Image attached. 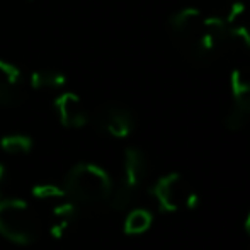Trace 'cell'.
I'll return each instance as SVG.
<instances>
[{"label":"cell","instance_id":"15","mask_svg":"<svg viewBox=\"0 0 250 250\" xmlns=\"http://www.w3.org/2000/svg\"><path fill=\"white\" fill-rule=\"evenodd\" d=\"M135 198H136V189L129 188V186H126L125 182L121 181L119 184L112 186V191H111V196H109L107 203L111 204L112 209L126 211L135 203Z\"/></svg>","mask_w":250,"mask_h":250},{"label":"cell","instance_id":"2","mask_svg":"<svg viewBox=\"0 0 250 250\" xmlns=\"http://www.w3.org/2000/svg\"><path fill=\"white\" fill-rule=\"evenodd\" d=\"M0 235L19 245H31L36 240L40 220L27 201L19 198L0 201Z\"/></svg>","mask_w":250,"mask_h":250},{"label":"cell","instance_id":"13","mask_svg":"<svg viewBox=\"0 0 250 250\" xmlns=\"http://www.w3.org/2000/svg\"><path fill=\"white\" fill-rule=\"evenodd\" d=\"M153 223V216L148 209H142L136 208L128 213L125 220V231L128 235H142L151 227Z\"/></svg>","mask_w":250,"mask_h":250},{"label":"cell","instance_id":"12","mask_svg":"<svg viewBox=\"0 0 250 250\" xmlns=\"http://www.w3.org/2000/svg\"><path fill=\"white\" fill-rule=\"evenodd\" d=\"M66 82V77L62 72H56V70H34L29 77V83L33 89L38 90H46V89H60Z\"/></svg>","mask_w":250,"mask_h":250},{"label":"cell","instance_id":"19","mask_svg":"<svg viewBox=\"0 0 250 250\" xmlns=\"http://www.w3.org/2000/svg\"><path fill=\"white\" fill-rule=\"evenodd\" d=\"M244 12H245V3L244 2H233L230 5V9L227 10V16H223V17H225V21H227L228 26H233V24L240 19Z\"/></svg>","mask_w":250,"mask_h":250},{"label":"cell","instance_id":"8","mask_svg":"<svg viewBox=\"0 0 250 250\" xmlns=\"http://www.w3.org/2000/svg\"><path fill=\"white\" fill-rule=\"evenodd\" d=\"M146 177V158L143 155V151L140 148H131L126 150L125 153V172H123V179L126 186L136 189L142 186L143 179Z\"/></svg>","mask_w":250,"mask_h":250},{"label":"cell","instance_id":"11","mask_svg":"<svg viewBox=\"0 0 250 250\" xmlns=\"http://www.w3.org/2000/svg\"><path fill=\"white\" fill-rule=\"evenodd\" d=\"M201 22H203V16L196 7H184L172 14L168 19L172 31L177 34H186V36H192L199 29Z\"/></svg>","mask_w":250,"mask_h":250},{"label":"cell","instance_id":"22","mask_svg":"<svg viewBox=\"0 0 250 250\" xmlns=\"http://www.w3.org/2000/svg\"><path fill=\"white\" fill-rule=\"evenodd\" d=\"M244 228H245V233L250 237V209L247 213V216H245V221H244Z\"/></svg>","mask_w":250,"mask_h":250},{"label":"cell","instance_id":"16","mask_svg":"<svg viewBox=\"0 0 250 250\" xmlns=\"http://www.w3.org/2000/svg\"><path fill=\"white\" fill-rule=\"evenodd\" d=\"M34 198L43 199V201H60L65 198V191L63 188H56L55 184H38L33 188Z\"/></svg>","mask_w":250,"mask_h":250},{"label":"cell","instance_id":"10","mask_svg":"<svg viewBox=\"0 0 250 250\" xmlns=\"http://www.w3.org/2000/svg\"><path fill=\"white\" fill-rule=\"evenodd\" d=\"M230 89L235 107L250 112V70L233 68L230 73Z\"/></svg>","mask_w":250,"mask_h":250},{"label":"cell","instance_id":"6","mask_svg":"<svg viewBox=\"0 0 250 250\" xmlns=\"http://www.w3.org/2000/svg\"><path fill=\"white\" fill-rule=\"evenodd\" d=\"M96 125L102 133L112 136V138H126L133 131L131 114L118 105L102 107L96 114Z\"/></svg>","mask_w":250,"mask_h":250},{"label":"cell","instance_id":"9","mask_svg":"<svg viewBox=\"0 0 250 250\" xmlns=\"http://www.w3.org/2000/svg\"><path fill=\"white\" fill-rule=\"evenodd\" d=\"M77 218V204L72 201H56L50 213V233L55 238H62Z\"/></svg>","mask_w":250,"mask_h":250},{"label":"cell","instance_id":"5","mask_svg":"<svg viewBox=\"0 0 250 250\" xmlns=\"http://www.w3.org/2000/svg\"><path fill=\"white\" fill-rule=\"evenodd\" d=\"M26 97V79L16 65L0 60V105L12 107Z\"/></svg>","mask_w":250,"mask_h":250},{"label":"cell","instance_id":"17","mask_svg":"<svg viewBox=\"0 0 250 250\" xmlns=\"http://www.w3.org/2000/svg\"><path fill=\"white\" fill-rule=\"evenodd\" d=\"M245 125H247V112L233 105V109H230V112L225 116V126L230 131H240L245 128Z\"/></svg>","mask_w":250,"mask_h":250},{"label":"cell","instance_id":"4","mask_svg":"<svg viewBox=\"0 0 250 250\" xmlns=\"http://www.w3.org/2000/svg\"><path fill=\"white\" fill-rule=\"evenodd\" d=\"M230 26L227 24L225 17L221 16H208L203 17L199 29L192 36L194 51L199 55H209L221 46L227 40H230Z\"/></svg>","mask_w":250,"mask_h":250},{"label":"cell","instance_id":"7","mask_svg":"<svg viewBox=\"0 0 250 250\" xmlns=\"http://www.w3.org/2000/svg\"><path fill=\"white\" fill-rule=\"evenodd\" d=\"M58 119L65 128H83L89 123V112L77 94L62 92L53 102Z\"/></svg>","mask_w":250,"mask_h":250},{"label":"cell","instance_id":"20","mask_svg":"<svg viewBox=\"0 0 250 250\" xmlns=\"http://www.w3.org/2000/svg\"><path fill=\"white\" fill-rule=\"evenodd\" d=\"M7 189H9V172L3 164H0V201L7 199Z\"/></svg>","mask_w":250,"mask_h":250},{"label":"cell","instance_id":"21","mask_svg":"<svg viewBox=\"0 0 250 250\" xmlns=\"http://www.w3.org/2000/svg\"><path fill=\"white\" fill-rule=\"evenodd\" d=\"M198 204H199V196L196 194L194 191H191L188 196V199H186V208H188V209H196Z\"/></svg>","mask_w":250,"mask_h":250},{"label":"cell","instance_id":"3","mask_svg":"<svg viewBox=\"0 0 250 250\" xmlns=\"http://www.w3.org/2000/svg\"><path fill=\"white\" fill-rule=\"evenodd\" d=\"M189 188L184 177L177 172H172L160 177L151 188V196L164 213H175L186 208V199L189 196Z\"/></svg>","mask_w":250,"mask_h":250},{"label":"cell","instance_id":"1","mask_svg":"<svg viewBox=\"0 0 250 250\" xmlns=\"http://www.w3.org/2000/svg\"><path fill=\"white\" fill-rule=\"evenodd\" d=\"M112 179L102 167L83 162L66 174L63 191L77 206H97L107 203L112 191Z\"/></svg>","mask_w":250,"mask_h":250},{"label":"cell","instance_id":"14","mask_svg":"<svg viewBox=\"0 0 250 250\" xmlns=\"http://www.w3.org/2000/svg\"><path fill=\"white\" fill-rule=\"evenodd\" d=\"M0 148L9 155H26L33 150V140L22 133H10V135L2 136Z\"/></svg>","mask_w":250,"mask_h":250},{"label":"cell","instance_id":"18","mask_svg":"<svg viewBox=\"0 0 250 250\" xmlns=\"http://www.w3.org/2000/svg\"><path fill=\"white\" fill-rule=\"evenodd\" d=\"M230 40L240 43L250 51V24H233L230 26Z\"/></svg>","mask_w":250,"mask_h":250}]
</instances>
